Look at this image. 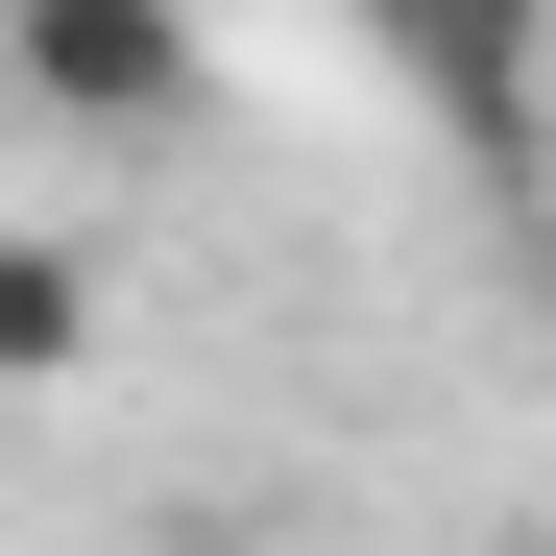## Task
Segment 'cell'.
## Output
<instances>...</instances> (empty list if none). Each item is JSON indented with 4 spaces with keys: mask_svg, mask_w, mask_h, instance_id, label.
<instances>
[{
    "mask_svg": "<svg viewBox=\"0 0 556 556\" xmlns=\"http://www.w3.org/2000/svg\"><path fill=\"white\" fill-rule=\"evenodd\" d=\"M0 73L73 146H146V122H194V0H0Z\"/></svg>",
    "mask_w": 556,
    "mask_h": 556,
    "instance_id": "1",
    "label": "cell"
},
{
    "mask_svg": "<svg viewBox=\"0 0 556 556\" xmlns=\"http://www.w3.org/2000/svg\"><path fill=\"white\" fill-rule=\"evenodd\" d=\"M339 25H363V49H388V73H412V98H435L459 146H484V169H508V146L556 122V98H532V25H556V0H339Z\"/></svg>",
    "mask_w": 556,
    "mask_h": 556,
    "instance_id": "2",
    "label": "cell"
},
{
    "mask_svg": "<svg viewBox=\"0 0 556 556\" xmlns=\"http://www.w3.org/2000/svg\"><path fill=\"white\" fill-rule=\"evenodd\" d=\"M98 363V266L73 242H0V388H73Z\"/></svg>",
    "mask_w": 556,
    "mask_h": 556,
    "instance_id": "3",
    "label": "cell"
},
{
    "mask_svg": "<svg viewBox=\"0 0 556 556\" xmlns=\"http://www.w3.org/2000/svg\"><path fill=\"white\" fill-rule=\"evenodd\" d=\"M532 98H556V25H532Z\"/></svg>",
    "mask_w": 556,
    "mask_h": 556,
    "instance_id": "4",
    "label": "cell"
}]
</instances>
